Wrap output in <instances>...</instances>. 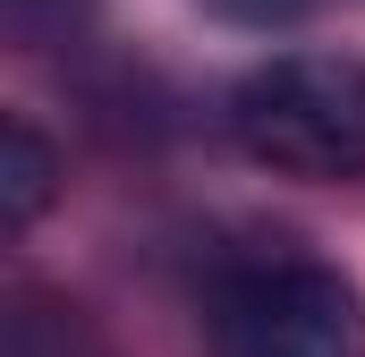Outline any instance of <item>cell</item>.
Here are the masks:
<instances>
[{
  "label": "cell",
  "instance_id": "cell-1",
  "mask_svg": "<svg viewBox=\"0 0 365 357\" xmlns=\"http://www.w3.org/2000/svg\"><path fill=\"white\" fill-rule=\"evenodd\" d=\"M230 136L280 178H365V60L280 51L230 94Z\"/></svg>",
  "mask_w": 365,
  "mask_h": 357
},
{
  "label": "cell",
  "instance_id": "cell-2",
  "mask_svg": "<svg viewBox=\"0 0 365 357\" xmlns=\"http://www.w3.org/2000/svg\"><path fill=\"white\" fill-rule=\"evenodd\" d=\"M204 332L212 357H365V298L340 264L264 247L212 272Z\"/></svg>",
  "mask_w": 365,
  "mask_h": 357
},
{
  "label": "cell",
  "instance_id": "cell-3",
  "mask_svg": "<svg viewBox=\"0 0 365 357\" xmlns=\"http://www.w3.org/2000/svg\"><path fill=\"white\" fill-rule=\"evenodd\" d=\"M51 187H60V162H51L43 128H34L26 111H9V119H0V221L26 230V221L51 204Z\"/></svg>",
  "mask_w": 365,
  "mask_h": 357
},
{
  "label": "cell",
  "instance_id": "cell-4",
  "mask_svg": "<svg viewBox=\"0 0 365 357\" xmlns=\"http://www.w3.org/2000/svg\"><path fill=\"white\" fill-rule=\"evenodd\" d=\"M9 357H93V332H86L77 306L17 298V315H9Z\"/></svg>",
  "mask_w": 365,
  "mask_h": 357
},
{
  "label": "cell",
  "instance_id": "cell-5",
  "mask_svg": "<svg viewBox=\"0 0 365 357\" xmlns=\"http://www.w3.org/2000/svg\"><path fill=\"white\" fill-rule=\"evenodd\" d=\"M0 9H9V34L17 43H51V34H68V17L86 0H0Z\"/></svg>",
  "mask_w": 365,
  "mask_h": 357
},
{
  "label": "cell",
  "instance_id": "cell-6",
  "mask_svg": "<svg viewBox=\"0 0 365 357\" xmlns=\"http://www.w3.org/2000/svg\"><path fill=\"white\" fill-rule=\"evenodd\" d=\"M212 9H230V17H297L314 0H212Z\"/></svg>",
  "mask_w": 365,
  "mask_h": 357
}]
</instances>
